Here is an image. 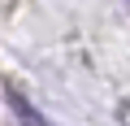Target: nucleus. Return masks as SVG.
Listing matches in <instances>:
<instances>
[{"label": "nucleus", "instance_id": "obj_1", "mask_svg": "<svg viewBox=\"0 0 130 126\" xmlns=\"http://www.w3.org/2000/svg\"><path fill=\"white\" fill-rule=\"evenodd\" d=\"M9 104H13V113H18V122H22V126H52V122H48V117H43V113H39L22 91H9Z\"/></svg>", "mask_w": 130, "mask_h": 126}]
</instances>
